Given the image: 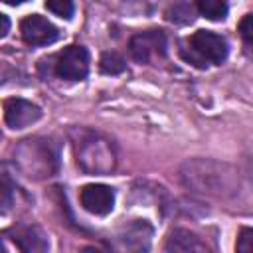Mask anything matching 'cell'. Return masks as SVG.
Listing matches in <instances>:
<instances>
[{
    "label": "cell",
    "instance_id": "obj_12",
    "mask_svg": "<svg viewBox=\"0 0 253 253\" xmlns=\"http://www.w3.org/2000/svg\"><path fill=\"white\" fill-rule=\"evenodd\" d=\"M99 67H101V71L107 73V75H117V73H123V71H125L126 63H125V59H123L117 51H105V53L101 55Z\"/></svg>",
    "mask_w": 253,
    "mask_h": 253
},
{
    "label": "cell",
    "instance_id": "obj_10",
    "mask_svg": "<svg viewBox=\"0 0 253 253\" xmlns=\"http://www.w3.org/2000/svg\"><path fill=\"white\" fill-rule=\"evenodd\" d=\"M166 251H182V253H188V251H206V243L192 231L188 229H174L166 241Z\"/></svg>",
    "mask_w": 253,
    "mask_h": 253
},
{
    "label": "cell",
    "instance_id": "obj_9",
    "mask_svg": "<svg viewBox=\"0 0 253 253\" xmlns=\"http://www.w3.org/2000/svg\"><path fill=\"white\" fill-rule=\"evenodd\" d=\"M14 241L18 243V247L26 253H40L45 251L49 247L47 237L38 229V227H20L14 233Z\"/></svg>",
    "mask_w": 253,
    "mask_h": 253
},
{
    "label": "cell",
    "instance_id": "obj_1",
    "mask_svg": "<svg viewBox=\"0 0 253 253\" xmlns=\"http://www.w3.org/2000/svg\"><path fill=\"white\" fill-rule=\"evenodd\" d=\"M16 164L34 178H45L57 170V150L49 140L28 138L16 148Z\"/></svg>",
    "mask_w": 253,
    "mask_h": 253
},
{
    "label": "cell",
    "instance_id": "obj_16",
    "mask_svg": "<svg viewBox=\"0 0 253 253\" xmlns=\"http://www.w3.org/2000/svg\"><path fill=\"white\" fill-rule=\"evenodd\" d=\"M0 20H2V30H0V36L4 38V36L8 34V28H10V22H8V16H6V14H2V16H0Z\"/></svg>",
    "mask_w": 253,
    "mask_h": 253
},
{
    "label": "cell",
    "instance_id": "obj_13",
    "mask_svg": "<svg viewBox=\"0 0 253 253\" xmlns=\"http://www.w3.org/2000/svg\"><path fill=\"white\" fill-rule=\"evenodd\" d=\"M45 8L57 14L59 18H71L73 14V0H45Z\"/></svg>",
    "mask_w": 253,
    "mask_h": 253
},
{
    "label": "cell",
    "instance_id": "obj_14",
    "mask_svg": "<svg viewBox=\"0 0 253 253\" xmlns=\"http://www.w3.org/2000/svg\"><path fill=\"white\" fill-rule=\"evenodd\" d=\"M235 249L241 253H253V227H243L239 231Z\"/></svg>",
    "mask_w": 253,
    "mask_h": 253
},
{
    "label": "cell",
    "instance_id": "obj_7",
    "mask_svg": "<svg viewBox=\"0 0 253 253\" xmlns=\"http://www.w3.org/2000/svg\"><path fill=\"white\" fill-rule=\"evenodd\" d=\"M40 117H42L40 107L26 99L12 97L4 101V121L10 128H26L36 121H40Z\"/></svg>",
    "mask_w": 253,
    "mask_h": 253
},
{
    "label": "cell",
    "instance_id": "obj_8",
    "mask_svg": "<svg viewBox=\"0 0 253 253\" xmlns=\"http://www.w3.org/2000/svg\"><path fill=\"white\" fill-rule=\"evenodd\" d=\"M79 198H81V206L95 215H107L115 206V192H113V188H109L105 184L85 186L81 190Z\"/></svg>",
    "mask_w": 253,
    "mask_h": 253
},
{
    "label": "cell",
    "instance_id": "obj_6",
    "mask_svg": "<svg viewBox=\"0 0 253 253\" xmlns=\"http://www.w3.org/2000/svg\"><path fill=\"white\" fill-rule=\"evenodd\" d=\"M20 32L24 42L30 45H47L59 38V30L40 14H32L24 18L20 24Z\"/></svg>",
    "mask_w": 253,
    "mask_h": 253
},
{
    "label": "cell",
    "instance_id": "obj_3",
    "mask_svg": "<svg viewBox=\"0 0 253 253\" xmlns=\"http://www.w3.org/2000/svg\"><path fill=\"white\" fill-rule=\"evenodd\" d=\"M190 47H192V55H188V59L196 63L198 67H204L206 61L221 63L227 57L225 40L219 34L210 32V30H198L190 38Z\"/></svg>",
    "mask_w": 253,
    "mask_h": 253
},
{
    "label": "cell",
    "instance_id": "obj_17",
    "mask_svg": "<svg viewBox=\"0 0 253 253\" xmlns=\"http://www.w3.org/2000/svg\"><path fill=\"white\" fill-rule=\"evenodd\" d=\"M6 4H10V6H16V4H22V2H26V0H4Z\"/></svg>",
    "mask_w": 253,
    "mask_h": 253
},
{
    "label": "cell",
    "instance_id": "obj_4",
    "mask_svg": "<svg viewBox=\"0 0 253 253\" xmlns=\"http://www.w3.org/2000/svg\"><path fill=\"white\" fill-rule=\"evenodd\" d=\"M55 75L69 81H81L89 73V51L83 45H69L55 57Z\"/></svg>",
    "mask_w": 253,
    "mask_h": 253
},
{
    "label": "cell",
    "instance_id": "obj_15",
    "mask_svg": "<svg viewBox=\"0 0 253 253\" xmlns=\"http://www.w3.org/2000/svg\"><path fill=\"white\" fill-rule=\"evenodd\" d=\"M239 34L243 36V40H247L249 43H253V14H247L239 22Z\"/></svg>",
    "mask_w": 253,
    "mask_h": 253
},
{
    "label": "cell",
    "instance_id": "obj_11",
    "mask_svg": "<svg viewBox=\"0 0 253 253\" xmlns=\"http://www.w3.org/2000/svg\"><path fill=\"white\" fill-rule=\"evenodd\" d=\"M196 6L202 16L213 22H219L227 16V0H196Z\"/></svg>",
    "mask_w": 253,
    "mask_h": 253
},
{
    "label": "cell",
    "instance_id": "obj_5",
    "mask_svg": "<svg viewBox=\"0 0 253 253\" xmlns=\"http://www.w3.org/2000/svg\"><path fill=\"white\" fill-rule=\"evenodd\" d=\"M130 53L138 63H148L152 57H162L166 53V36L160 30L140 32L130 38Z\"/></svg>",
    "mask_w": 253,
    "mask_h": 253
},
{
    "label": "cell",
    "instance_id": "obj_2",
    "mask_svg": "<svg viewBox=\"0 0 253 253\" xmlns=\"http://www.w3.org/2000/svg\"><path fill=\"white\" fill-rule=\"evenodd\" d=\"M77 162L87 174H109L115 168V150L107 138L85 132L77 140Z\"/></svg>",
    "mask_w": 253,
    "mask_h": 253
}]
</instances>
